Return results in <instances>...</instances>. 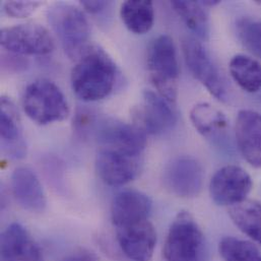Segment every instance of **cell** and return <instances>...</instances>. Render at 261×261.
I'll use <instances>...</instances> for the list:
<instances>
[{
  "label": "cell",
  "mask_w": 261,
  "mask_h": 261,
  "mask_svg": "<svg viewBox=\"0 0 261 261\" xmlns=\"http://www.w3.org/2000/svg\"><path fill=\"white\" fill-rule=\"evenodd\" d=\"M22 107L28 117L40 125L63 121L69 115L64 94L58 86L48 80H38L27 87Z\"/></svg>",
  "instance_id": "277c9868"
},
{
  "label": "cell",
  "mask_w": 261,
  "mask_h": 261,
  "mask_svg": "<svg viewBox=\"0 0 261 261\" xmlns=\"http://www.w3.org/2000/svg\"><path fill=\"white\" fill-rule=\"evenodd\" d=\"M172 7L182 18L184 23L200 39L210 36V19L204 5L196 1H172Z\"/></svg>",
  "instance_id": "603a6c76"
},
{
  "label": "cell",
  "mask_w": 261,
  "mask_h": 261,
  "mask_svg": "<svg viewBox=\"0 0 261 261\" xmlns=\"http://www.w3.org/2000/svg\"><path fill=\"white\" fill-rule=\"evenodd\" d=\"M1 256L3 261H44L39 244L18 223L10 224L2 232Z\"/></svg>",
  "instance_id": "5bb4252c"
},
{
  "label": "cell",
  "mask_w": 261,
  "mask_h": 261,
  "mask_svg": "<svg viewBox=\"0 0 261 261\" xmlns=\"http://www.w3.org/2000/svg\"><path fill=\"white\" fill-rule=\"evenodd\" d=\"M229 216L233 223L247 236L261 245V203L246 199L230 206Z\"/></svg>",
  "instance_id": "ffe728a7"
},
{
  "label": "cell",
  "mask_w": 261,
  "mask_h": 261,
  "mask_svg": "<svg viewBox=\"0 0 261 261\" xmlns=\"http://www.w3.org/2000/svg\"><path fill=\"white\" fill-rule=\"evenodd\" d=\"M74 128L84 137L93 136L106 148L135 156H141L146 146V133L137 125L111 117L98 116V114L89 110L77 112Z\"/></svg>",
  "instance_id": "7a4b0ae2"
},
{
  "label": "cell",
  "mask_w": 261,
  "mask_h": 261,
  "mask_svg": "<svg viewBox=\"0 0 261 261\" xmlns=\"http://www.w3.org/2000/svg\"><path fill=\"white\" fill-rule=\"evenodd\" d=\"M41 5L43 3L39 1H7L4 3V10L12 17H27Z\"/></svg>",
  "instance_id": "484cf974"
},
{
  "label": "cell",
  "mask_w": 261,
  "mask_h": 261,
  "mask_svg": "<svg viewBox=\"0 0 261 261\" xmlns=\"http://www.w3.org/2000/svg\"><path fill=\"white\" fill-rule=\"evenodd\" d=\"M201 3H202L204 6H210V7H212V6H215V5L219 4L220 1H218V0H216V1H201Z\"/></svg>",
  "instance_id": "f546056e"
},
{
  "label": "cell",
  "mask_w": 261,
  "mask_h": 261,
  "mask_svg": "<svg viewBox=\"0 0 261 261\" xmlns=\"http://www.w3.org/2000/svg\"><path fill=\"white\" fill-rule=\"evenodd\" d=\"M237 36L242 45L261 59V19L242 17L236 23Z\"/></svg>",
  "instance_id": "d4e9b609"
},
{
  "label": "cell",
  "mask_w": 261,
  "mask_h": 261,
  "mask_svg": "<svg viewBox=\"0 0 261 261\" xmlns=\"http://www.w3.org/2000/svg\"><path fill=\"white\" fill-rule=\"evenodd\" d=\"M11 191L17 203L25 211L39 214L46 208L47 200L42 184L28 167L16 168L11 175Z\"/></svg>",
  "instance_id": "2e32d148"
},
{
  "label": "cell",
  "mask_w": 261,
  "mask_h": 261,
  "mask_svg": "<svg viewBox=\"0 0 261 261\" xmlns=\"http://www.w3.org/2000/svg\"><path fill=\"white\" fill-rule=\"evenodd\" d=\"M13 54V53H12ZM28 61L17 54L13 55H2V67L11 71H20L27 68Z\"/></svg>",
  "instance_id": "4316f807"
},
{
  "label": "cell",
  "mask_w": 261,
  "mask_h": 261,
  "mask_svg": "<svg viewBox=\"0 0 261 261\" xmlns=\"http://www.w3.org/2000/svg\"><path fill=\"white\" fill-rule=\"evenodd\" d=\"M0 137L2 152L10 160H21L27 154L19 114L8 98H1Z\"/></svg>",
  "instance_id": "9a60e30c"
},
{
  "label": "cell",
  "mask_w": 261,
  "mask_h": 261,
  "mask_svg": "<svg viewBox=\"0 0 261 261\" xmlns=\"http://www.w3.org/2000/svg\"><path fill=\"white\" fill-rule=\"evenodd\" d=\"M251 189L252 180L249 174L241 167L234 165L220 169L210 184L213 200L223 206H233L246 200Z\"/></svg>",
  "instance_id": "30bf717a"
},
{
  "label": "cell",
  "mask_w": 261,
  "mask_h": 261,
  "mask_svg": "<svg viewBox=\"0 0 261 261\" xmlns=\"http://www.w3.org/2000/svg\"><path fill=\"white\" fill-rule=\"evenodd\" d=\"M0 42L3 49L19 56H43L50 54L55 48L50 32L38 23H20L3 28Z\"/></svg>",
  "instance_id": "ba28073f"
},
{
  "label": "cell",
  "mask_w": 261,
  "mask_h": 261,
  "mask_svg": "<svg viewBox=\"0 0 261 261\" xmlns=\"http://www.w3.org/2000/svg\"><path fill=\"white\" fill-rule=\"evenodd\" d=\"M230 73L237 85L247 93L261 90V64L246 55H236L230 61Z\"/></svg>",
  "instance_id": "7402d4cb"
},
{
  "label": "cell",
  "mask_w": 261,
  "mask_h": 261,
  "mask_svg": "<svg viewBox=\"0 0 261 261\" xmlns=\"http://www.w3.org/2000/svg\"><path fill=\"white\" fill-rule=\"evenodd\" d=\"M118 244L131 261H150L156 244V232L148 220L116 228Z\"/></svg>",
  "instance_id": "4fadbf2b"
},
{
  "label": "cell",
  "mask_w": 261,
  "mask_h": 261,
  "mask_svg": "<svg viewBox=\"0 0 261 261\" xmlns=\"http://www.w3.org/2000/svg\"><path fill=\"white\" fill-rule=\"evenodd\" d=\"M135 125L145 133L162 134L174 127L177 122V113L172 103L158 93L145 91L142 102L134 113Z\"/></svg>",
  "instance_id": "8fae6325"
},
{
  "label": "cell",
  "mask_w": 261,
  "mask_h": 261,
  "mask_svg": "<svg viewBox=\"0 0 261 261\" xmlns=\"http://www.w3.org/2000/svg\"><path fill=\"white\" fill-rule=\"evenodd\" d=\"M182 50L186 64L194 77L218 100L228 102L229 86L206 48L194 38L186 37L182 41Z\"/></svg>",
  "instance_id": "52a82bcc"
},
{
  "label": "cell",
  "mask_w": 261,
  "mask_h": 261,
  "mask_svg": "<svg viewBox=\"0 0 261 261\" xmlns=\"http://www.w3.org/2000/svg\"><path fill=\"white\" fill-rule=\"evenodd\" d=\"M163 253L167 261H210L204 234L189 213L180 212L174 219Z\"/></svg>",
  "instance_id": "3957f363"
},
{
  "label": "cell",
  "mask_w": 261,
  "mask_h": 261,
  "mask_svg": "<svg viewBox=\"0 0 261 261\" xmlns=\"http://www.w3.org/2000/svg\"><path fill=\"white\" fill-rule=\"evenodd\" d=\"M190 119L194 128L210 139H220L229 128L226 115L208 103L195 105L190 111Z\"/></svg>",
  "instance_id": "d6986e66"
},
{
  "label": "cell",
  "mask_w": 261,
  "mask_h": 261,
  "mask_svg": "<svg viewBox=\"0 0 261 261\" xmlns=\"http://www.w3.org/2000/svg\"><path fill=\"white\" fill-rule=\"evenodd\" d=\"M117 67L112 58L98 46H89L72 68L70 82L74 94L85 102L108 97L114 90Z\"/></svg>",
  "instance_id": "6da1fadb"
},
{
  "label": "cell",
  "mask_w": 261,
  "mask_h": 261,
  "mask_svg": "<svg viewBox=\"0 0 261 261\" xmlns=\"http://www.w3.org/2000/svg\"><path fill=\"white\" fill-rule=\"evenodd\" d=\"M236 139L243 158L254 168H261V115L242 110L236 120Z\"/></svg>",
  "instance_id": "e0dca14e"
},
{
  "label": "cell",
  "mask_w": 261,
  "mask_h": 261,
  "mask_svg": "<svg viewBox=\"0 0 261 261\" xmlns=\"http://www.w3.org/2000/svg\"><path fill=\"white\" fill-rule=\"evenodd\" d=\"M147 65L158 94L174 103L178 95L179 65L176 47L170 36L161 35L154 39L148 50Z\"/></svg>",
  "instance_id": "8992f818"
},
{
  "label": "cell",
  "mask_w": 261,
  "mask_h": 261,
  "mask_svg": "<svg viewBox=\"0 0 261 261\" xmlns=\"http://www.w3.org/2000/svg\"><path fill=\"white\" fill-rule=\"evenodd\" d=\"M121 18L126 28L135 34H145L153 25L154 9L151 1L128 0L121 5Z\"/></svg>",
  "instance_id": "44dd1931"
},
{
  "label": "cell",
  "mask_w": 261,
  "mask_h": 261,
  "mask_svg": "<svg viewBox=\"0 0 261 261\" xmlns=\"http://www.w3.org/2000/svg\"><path fill=\"white\" fill-rule=\"evenodd\" d=\"M220 253L225 261H261V252L252 243L233 237L220 242Z\"/></svg>",
  "instance_id": "cb8c5ba5"
},
{
  "label": "cell",
  "mask_w": 261,
  "mask_h": 261,
  "mask_svg": "<svg viewBox=\"0 0 261 261\" xmlns=\"http://www.w3.org/2000/svg\"><path fill=\"white\" fill-rule=\"evenodd\" d=\"M204 172L194 158L182 155L173 159L165 168L164 184L173 194L183 198L197 196L203 186Z\"/></svg>",
  "instance_id": "9c48e42d"
},
{
  "label": "cell",
  "mask_w": 261,
  "mask_h": 261,
  "mask_svg": "<svg viewBox=\"0 0 261 261\" xmlns=\"http://www.w3.org/2000/svg\"><path fill=\"white\" fill-rule=\"evenodd\" d=\"M47 18L65 53L71 58L81 57L90 46L91 29L85 13L71 4L56 3L48 9Z\"/></svg>",
  "instance_id": "5b68a950"
},
{
  "label": "cell",
  "mask_w": 261,
  "mask_h": 261,
  "mask_svg": "<svg viewBox=\"0 0 261 261\" xmlns=\"http://www.w3.org/2000/svg\"><path fill=\"white\" fill-rule=\"evenodd\" d=\"M58 261H99V259L94 252L86 248H79L71 253L64 255Z\"/></svg>",
  "instance_id": "83f0119b"
},
{
  "label": "cell",
  "mask_w": 261,
  "mask_h": 261,
  "mask_svg": "<svg viewBox=\"0 0 261 261\" xmlns=\"http://www.w3.org/2000/svg\"><path fill=\"white\" fill-rule=\"evenodd\" d=\"M83 7L90 13H100L104 11L110 4L108 1H82Z\"/></svg>",
  "instance_id": "f1b7e54d"
},
{
  "label": "cell",
  "mask_w": 261,
  "mask_h": 261,
  "mask_svg": "<svg viewBox=\"0 0 261 261\" xmlns=\"http://www.w3.org/2000/svg\"><path fill=\"white\" fill-rule=\"evenodd\" d=\"M151 200L137 190L118 193L111 204V220L115 228L147 220L151 211Z\"/></svg>",
  "instance_id": "ac0fdd59"
},
{
  "label": "cell",
  "mask_w": 261,
  "mask_h": 261,
  "mask_svg": "<svg viewBox=\"0 0 261 261\" xmlns=\"http://www.w3.org/2000/svg\"><path fill=\"white\" fill-rule=\"evenodd\" d=\"M99 177L109 186H122L134 180L141 169L140 156L111 148H102L96 158Z\"/></svg>",
  "instance_id": "7c38bea8"
}]
</instances>
